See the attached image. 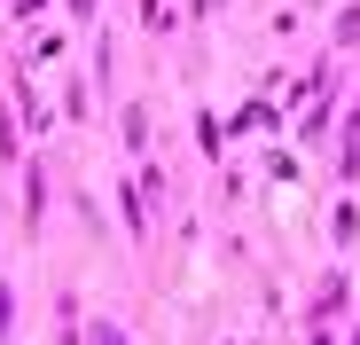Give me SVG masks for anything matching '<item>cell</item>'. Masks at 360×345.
Instances as JSON below:
<instances>
[{
  "label": "cell",
  "instance_id": "obj_1",
  "mask_svg": "<svg viewBox=\"0 0 360 345\" xmlns=\"http://www.w3.org/2000/svg\"><path fill=\"white\" fill-rule=\"evenodd\" d=\"M8 322H16V299H8V282H0V345H8V337H16Z\"/></svg>",
  "mask_w": 360,
  "mask_h": 345
},
{
  "label": "cell",
  "instance_id": "obj_2",
  "mask_svg": "<svg viewBox=\"0 0 360 345\" xmlns=\"http://www.w3.org/2000/svg\"><path fill=\"white\" fill-rule=\"evenodd\" d=\"M94 345H126V337H117V330H94Z\"/></svg>",
  "mask_w": 360,
  "mask_h": 345
}]
</instances>
